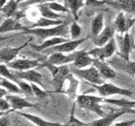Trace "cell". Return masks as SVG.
Wrapping results in <instances>:
<instances>
[{"label":"cell","instance_id":"cell-1","mask_svg":"<svg viewBox=\"0 0 135 126\" xmlns=\"http://www.w3.org/2000/svg\"><path fill=\"white\" fill-rule=\"evenodd\" d=\"M42 67H45L52 75V84L55 89V93H61L62 88L64 86V83L67 80L71 71L69 64L64 65H54L52 64L45 62L42 64Z\"/></svg>","mask_w":135,"mask_h":126},{"label":"cell","instance_id":"cell-2","mask_svg":"<svg viewBox=\"0 0 135 126\" xmlns=\"http://www.w3.org/2000/svg\"><path fill=\"white\" fill-rule=\"evenodd\" d=\"M76 104L88 111L95 113L99 117L105 115V113L102 110L101 103H104V97L102 96H96V95L89 94H80L76 98Z\"/></svg>","mask_w":135,"mask_h":126},{"label":"cell","instance_id":"cell-3","mask_svg":"<svg viewBox=\"0 0 135 126\" xmlns=\"http://www.w3.org/2000/svg\"><path fill=\"white\" fill-rule=\"evenodd\" d=\"M70 67V71L74 75L85 80L86 83L89 85H101L105 82V79L100 75V73L95 65H90L85 68H77L73 65Z\"/></svg>","mask_w":135,"mask_h":126},{"label":"cell","instance_id":"cell-4","mask_svg":"<svg viewBox=\"0 0 135 126\" xmlns=\"http://www.w3.org/2000/svg\"><path fill=\"white\" fill-rule=\"evenodd\" d=\"M24 34L33 35V36L39 37L40 39H46L52 37L62 36L67 38L68 35V26L66 23H62L60 25L52 26V27H46V28H28L26 31L23 32Z\"/></svg>","mask_w":135,"mask_h":126},{"label":"cell","instance_id":"cell-5","mask_svg":"<svg viewBox=\"0 0 135 126\" xmlns=\"http://www.w3.org/2000/svg\"><path fill=\"white\" fill-rule=\"evenodd\" d=\"M94 89H96L99 94L102 97L106 98L113 95H121L124 97H132L133 93L130 90L118 87L112 83H105L101 85H90Z\"/></svg>","mask_w":135,"mask_h":126},{"label":"cell","instance_id":"cell-6","mask_svg":"<svg viewBox=\"0 0 135 126\" xmlns=\"http://www.w3.org/2000/svg\"><path fill=\"white\" fill-rule=\"evenodd\" d=\"M117 49H118V43H117L115 38H113L106 44L102 45V46H97L96 48L89 50V54L96 59L106 61L117 53Z\"/></svg>","mask_w":135,"mask_h":126},{"label":"cell","instance_id":"cell-7","mask_svg":"<svg viewBox=\"0 0 135 126\" xmlns=\"http://www.w3.org/2000/svg\"><path fill=\"white\" fill-rule=\"evenodd\" d=\"M127 114H134L135 115V109H128V108H121L118 111L109 113V114H105V115L100 117V118L96 119V120L92 121L89 125L92 126H110L114 125L115 121L119 118H121L123 115H127Z\"/></svg>","mask_w":135,"mask_h":126},{"label":"cell","instance_id":"cell-8","mask_svg":"<svg viewBox=\"0 0 135 126\" xmlns=\"http://www.w3.org/2000/svg\"><path fill=\"white\" fill-rule=\"evenodd\" d=\"M122 37L120 38L119 42H117L119 45V55L127 60L130 59V54L132 52V49L135 48L134 39L132 34L127 32L124 34H121Z\"/></svg>","mask_w":135,"mask_h":126},{"label":"cell","instance_id":"cell-9","mask_svg":"<svg viewBox=\"0 0 135 126\" xmlns=\"http://www.w3.org/2000/svg\"><path fill=\"white\" fill-rule=\"evenodd\" d=\"M107 62L109 63L115 69L121 70V71H124L127 74L135 76V62L130 61V59H124L118 54L117 57H111L110 59L107 60Z\"/></svg>","mask_w":135,"mask_h":126},{"label":"cell","instance_id":"cell-10","mask_svg":"<svg viewBox=\"0 0 135 126\" xmlns=\"http://www.w3.org/2000/svg\"><path fill=\"white\" fill-rule=\"evenodd\" d=\"M31 41H32V38H30L28 41H26L24 43H22L20 46L1 48V51H0V61H1V63L2 64H9L12 61L16 60L18 53L22 50L23 48H25L31 42Z\"/></svg>","mask_w":135,"mask_h":126},{"label":"cell","instance_id":"cell-11","mask_svg":"<svg viewBox=\"0 0 135 126\" xmlns=\"http://www.w3.org/2000/svg\"><path fill=\"white\" fill-rule=\"evenodd\" d=\"M135 23V16L131 17H127V14L124 12H120L115 20H114V26L116 28V31L119 34H124L127 32H129V30L132 28V26Z\"/></svg>","mask_w":135,"mask_h":126},{"label":"cell","instance_id":"cell-12","mask_svg":"<svg viewBox=\"0 0 135 126\" xmlns=\"http://www.w3.org/2000/svg\"><path fill=\"white\" fill-rule=\"evenodd\" d=\"M8 67L12 70H28L32 68H36L38 67H42V64L40 63V60H32V59H25V58H21V59H16L9 63Z\"/></svg>","mask_w":135,"mask_h":126},{"label":"cell","instance_id":"cell-13","mask_svg":"<svg viewBox=\"0 0 135 126\" xmlns=\"http://www.w3.org/2000/svg\"><path fill=\"white\" fill-rule=\"evenodd\" d=\"M75 59V51L73 53H63V52H53L47 57L46 62L54 65H64L73 64Z\"/></svg>","mask_w":135,"mask_h":126},{"label":"cell","instance_id":"cell-14","mask_svg":"<svg viewBox=\"0 0 135 126\" xmlns=\"http://www.w3.org/2000/svg\"><path fill=\"white\" fill-rule=\"evenodd\" d=\"M79 88V81L74 77V74L73 72L70 73L67 80L64 83V86L62 88L61 93H65L67 94L70 99H74L76 100L77 98V92H78Z\"/></svg>","mask_w":135,"mask_h":126},{"label":"cell","instance_id":"cell-15","mask_svg":"<svg viewBox=\"0 0 135 126\" xmlns=\"http://www.w3.org/2000/svg\"><path fill=\"white\" fill-rule=\"evenodd\" d=\"M6 99L10 102L12 106V112L13 111H22L23 109L26 108H33L35 107V104L29 102L26 98L22 97L20 94H14L11 93L9 95L5 96Z\"/></svg>","mask_w":135,"mask_h":126},{"label":"cell","instance_id":"cell-16","mask_svg":"<svg viewBox=\"0 0 135 126\" xmlns=\"http://www.w3.org/2000/svg\"><path fill=\"white\" fill-rule=\"evenodd\" d=\"M93 65L97 67V69L99 70L100 75L103 77L105 80L108 79H114L117 77V73H116L115 68L109 64V63L105 61V60H99V59H94Z\"/></svg>","mask_w":135,"mask_h":126},{"label":"cell","instance_id":"cell-17","mask_svg":"<svg viewBox=\"0 0 135 126\" xmlns=\"http://www.w3.org/2000/svg\"><path fill=\"white\" fill-rule=\"evenodd\" d=\"M87 39V38H79V39H69L68 42H63V43H60L58 45H55L53 46L52 50L53 52H63V53H73L77 49L79 45L83 43Z\"/></svg>","mask_w":135,"mask_h":126},{"label":"cell","instance_id":"cell-18","mask_svg":"<svg viewBox=\"0 0 135 126\" xmlns=\"http://www.w3.org/2000/svg\"><path fill=\"white\" fill-rule=\"evenodd\" d=\"M27 29H28V27L21 24V22H20V20L15 18V17H6L5 20L1 23V26H0L1 34L16 31H21L23 33Z\"/></svg>","mask_w":135,"mask_h":126},{"label":"cell","instance_id":"cell-19","mask_svg":"<svg viewBox=\"0 0 135 126\" xmlns=\"http://www.w3.org/2000/svg\"><path fill=\"white\" fill-rule=\"evenodd\" d=\"M106 4L119 12L135 16V0H113Z\"/></svg>","mask_w":135,"mask_h":126},{"label":"cell","instance_id":"cell-20","mask_svg":"<svg viewBox=\"0 0 135 126\" xmlns=\"http://www.w3.org/2000/svg\"><path fill=\"white\" fill-rule=\"evenodd\" d=\"M94 59L95 58L91 56L89 54V51H87L86 49L75 51V59L71 64L77 68H85L90 65H93Z\"/></svg>","mask_w":135,"mask_h":126},{"label":"cell","instance_id":"cell-21","mask_svg":"<svg viewBox=\"0 0 135 126\" xmlns=\"http://www.w3.org/2000/svg\"><path fill=\"white\" fill-rule=\"evenodd\" d=\"M14 72L18 79L25 80V81L30 82V83H36L40 86H42V75L34 68L28 70H22V71L14 70Z\"/></svg>","mask_w":135,"mask_h":126},{"label":"cell","instance_id":"cell-22","mask_svg":"<svg viewBox=\"0 0 135 126\" xmlns=\"http://www.w3.org/2000/svg\"><path fill=\"white\" fill-rule=\"evenodd\" d=\"M116 28L114 24L113 25H108L106 27H104L103 30L98 35L97 37H95L94 39V43L96 46H102V45L106 44L107 42L111 41L114 38L116 33Z\"/></svg>","mask_w":135,"mask_h":126},{"label":"cell","instance_id":"cell-23","mask_svg":"<svg viewBox=\"0 0 135 126\" xmlns=\"http://www.w3.org/2000/svg\"><path fill=\"white\" fill-rule=\"evenodd\" d=\"M17 114L20 115H21L22 118H26L30 122H32L34 125H37V126H62L63 125L60 122H53V121L46 120L45 118H42V117L32 115V114H29V113H23L21 111H17Z\"/></svg>","mask_w":135,"mask_h":126},{"label":"cell","instance_id":"cell-24","mask_svg":"<svg viewBox=\"0 0 135 126\" xmlns=\"http://www.w3.org/2000/svg\"><path fill=\"white\" fill-rule=\"evenodd\" d=\"M69 39H68L66 37H62V36L52 37V38L45 39V42H42V43H41V44L32 45V47L36 51H38V52H42V51H45V49H47V48L53 47L55 45H58V44H60V43L68 42Z\"/></svg>","mask_w":135,"mask_h":126},{"label":"cell","instance_id":"cell-25","mask_svg":"<svg viewBox=\"0 0 135 126\" xmlns=\"http://www.w3.org/2000/svg\"><path fill=\"white\" fill-rule=\"evenodd\" d=\"M62 23H65V21L62 19H52V18H48V17L41 16L31 26H29L28 28H46V27L60 25Z\"/></svg>","mask_w":135,"mask_h":126},{"label":"cell","instance_id":"cell-26","mask_svg":"<svg viewBox=\"0 0 135 126\" xmlns=\"http://www.w3.org/2000/svg\"><path fill=\"white\" fill-rule=\"evenodd\" d=\"M104 28V14L99 13L91 22V32L94 37H97Z\"/></svg>","mask_w":135,"mask_h":126},{"label":"cell","instance_id":"cell-27","mask_svg":"<svg viewBox=\"0 0 135 126\" xmlns=\"http://www.w3.org/2000/svg\"><path fill=\"white\" fill-rule=\"evenodd\" d=\"M104 103L109 105L117 106L120 108H128V109H135V100H129L127 98L122 99H115V98H104Z\"/></svg>","mask_w":135,"mask_h":126},{"label":"cell","instance_id":"cell-28","mask_svg":"<svg viewBox=\"0 0 135 126\" xmlns=\"http://www.w3.org/2000/svg\"><path fill=\"white\" fill-rule=\"evenodd\" d=\"M65 1V5L70 10V14H73L74 19L78 18L79 11L81 10L85 5V0H64Z\"/></svg>","mask_w":135,"mask_h":126},{"label":"cell","instance_id":"cell-29","mask_svg":"<svg viewBox=\"0 0 135 126\" xmlns=\"http://www.w3.org/2000/svg\"><path fill=\"white\" fill-rule=\"evenodd\" d=\"M0 86L4 88L10 93H14V94H21V93H23L17 83L12 81V80H9V79L5 78V77H2V76H1V79H0Z\"/></svg>","mask_w":135,"mask_h":126},{"label":"cell","instance_id":"cell-30","mask_svg":"<svg viewBox=\"0 0 135 126\" xmlns=\"http://www.w3.org/2000/svg\"><path fill=\"white\" fill-rule=\"evenodd\" d=\"M18 4L17 0H9L5 5L1 7V13L6 17H16L18 12Z\"/></svg>","mask_w":135,"mask_h":126},{"label":"cell","instance_id":"cell-31","mask_svg":"<svg viewBox=\"0 0 135 126\" xmlns=\"http://www.w3.org/2000/svg\"><path fill=\"white\" fill-rule=\"evenodd\" d=\"M38 9H39L40 14H41L42 17L52 18V19H60V18H61L59 13H56V12H54L53 10H51L46 2H42V3L38 4Z\"/></svg>","mask_w":135,"mask_h":126},{"label":"cell","instance_id":"cell-32","mask_svg":"<svg viewBox=\"0 0 135 126\" xmlns=\"http://www.w3.org/2000/svg\"><path fill=\"white\" fill-rule=\"evenodd\" d=\"M0 73H1V76L2 77H5V78L9 79V80H12V81L17 82L20 81V79L17 78V75L15 74V72H12L11 68L8 67L7 64H2L1 63V65H0Z\"/></svg>","mask_w":135,"mask_h":126},{"label":"cell","instance_id":"cell-33","mask_svg":"<svg viewBox=\"0 0 135 126\" xmlns=\"http://www.w3.org/2000/svg\"><path fill=\"white\" fill-rule=\"evenodd\" d=\"M82 33V29L80 27L78 23L76 22L75 20L73 21V23L70 24V39H79L80 36H81Z\"/></svg>","mask_w":135,"mask_h":126},{"label":"cell","instance_id":"cell-34","mask_svg":"<svg viewBox=\"0 0 135 126\" xmlns=\"http://www.w3.org/2000/svg\"><path fill=\"white\" fill-rule=\"evenodd\" d=\"M32 89H33V93L34 96H36L39 99H45L48 96L47 92H45V90H42V88L40 87V85L36 84V83H31Z\"/></svg>","mask_w":135,"mask_h":126},{"label":"cell","instance_id":"cell-35","mask_svg":"<svg viewBox=\"0 0 135 126\" xmlns=\"http://www.w3.org/2000/svg\"><path fill=\"white\" fill-rule=\"evenodd\" d=\"M17 84H18V86H20V88L21 89V90H22V93H24V94L30 95V96H33L34 95L33 89H32V86L30 82L27 83V81H25V80L20 79V81L17 82Z\"/></svg>","mask_w":135,"mask_h":126},{"label":"cell","instance_id":"cell-36","mask_svg":"<svg viewBox=\"0 0 135 126\" xmlns=\"http://www.w3.org/2000/svg\"><path fill=\"white\" fill-rule=\"evenodd\" d=\"M47 5L49 6V8L51 10H53L54 12H56V13H70V10L68 9V7L66 5H62V4H60V3L56 2V1H54V2H48Z\"/></svg>","mask_w":135,"mask_h":126},{"label":"cell","instance_id":"cell-37","mask_svg":"<svg viewBox=\"0 0 135 126\" xmlns=\"http://www.w3.org/2000/svg\"><path fill=\"white\" fill-rule=\"evenodd\" d=\"M65 125H73V126H90L89 123H86L84 121L80 120L78 118H76L74 114H73V110L71 111V114H70V119L68 121L67 123Z\"/></svg>","mask_w":135,"mask_h":126},{"label":"cell","instance_id":"cell-38","mask_svg":"<svg viewBox=\"0 0 135 126\" xmlns=\"http://www.w3.org/2000/svg\"><path fill=\"white\" fill-rule=\"evenodd\" d=\"M12 112V106L6 97L0 98V115H3L4 113Z\"/></svg>","mask_w":135,"mask_h":126},{"label":"cell","instance_id":"cell-39","mask_svg":"<svg viewBox=\"0 0 135 126\" xmlns=\"http://www.w3.org/2000/svg\"><path fill=\"white\" fill-rule=\"evenodd\" d=\"M106 4L105 0H85V5L91 7H99Z\"/></svg>","mask_w":135,"mask_h":126},{"label":"cell","instance_id":"cell-40","mask_svg":"<svg viewBox=\"0 0 135 126\" xmlns=\"http://www.w3.org/2000/svg\"><path fill=\"white\" fill-rule=\"evenodd\" d=\"M17 3L18 4V6L20 4H23V6H31L42 3V0H17Z\"/></svg>","mask_w":135,"mask_h":126},{"label":"cell","instance_id":"cell-41","mask_svg":"<svg viewBox=\"0 0 135 126\" xmlns=\"http://www.w3.org/2000/svg\"><path fill=\"white\" fill-rule=\"evenodd\" d=\"M0 125L1 126H9L11 125V123L9 122V119L5 117H3V115H0Z\"/></svg>","mask_w":135,"mask_h":126},{"label":"cell","instance_id":"cell-42","mask_svg":"<svg viewBox=\"0 0 135 126\" xmlns=\"http://www.w3.org/2000/svg\"><path fill=\"white\" fill-rule=\"evenodd\" d=\"M135 124V119L133 120H128V121H122V122H117L114 123V125H127V126H131Z\"/></svg>","mask_w":135,"mask_h":126},{"label":"cell","instance_id":"cell-43","mask_svg":"<svg viewBox=\"0 0 135 126\" xmlns=\"http://www.w3.org/2000/svg\"><path fill=\"white\" fill-rule=\"evenodd\" d=\"M7 93H8V92H7V90L4 89V88L1 87V89H0V98H1V97H5L6 95H7Z\"/></svg>","mask_w":135,"mask_h":126},{"label":"cell","instance_id":"cell-44","mask_svg":"<svg viewBox=\"0 0 135 126\" xmlns=\"http://www.w3.org/2000/svg\"><path fill=\"white\" fill-rule=\"evenodd\" d=\"M7 1L8 0H1V7H3V6L5 5L6 3H7Z\"/></svg>","mask_w":135,"mask_h":126},{"label":"cell","instance_id":"cell-45","mask_svg":"<svg viewBox=\"0 0 135 126\" xmlns=\"http://www.w3.org/2000/svg\"><path fill=\"white\" fill-rule=\"evenodd\" d=\"M54 1H56V0H42V2H46V3H48V2H54Z\"/></svg>","mask_w":135,"mask_h":126},{"label":"cell","instance_id":"cell-46","mask_svg":"<svg viewBox=\"0 0 135 126\" xmlns=\"http://www.w3.org/2000/svg\"><path fill=\"white\" fill-rule=\"evenodd\" d=\"M105 1H106V3H107V2H110V1H113V0H105Z\"/></svg>","mask_w":135,"mask_h":126}]
</instances>
